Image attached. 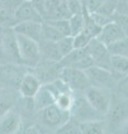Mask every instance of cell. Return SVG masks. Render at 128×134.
<instances>
[{
  "label": "cell",
  "instance_id": "6da1fadb",
  "mask_svg": "<svg viewBox=\"0 0 128 134\" xmlns=\"http://www.w3.org/2000/svg\"><path fill=\"white\" fill-rule=\"evenodd\" d=\"M70 119V112L60 108L56 104H51L45 108L37 111L35 116L36 123L34 124L37 129L42 133L44 130H47L46 134H52L57 129L64 125Z\"/></svg>",
  "mask_w": 128,
  "mask_h": 134
},
{
  "label": "cell",
  "instance_id": "7a4b0ae2",
  "mask_svg": "<svg viewBox=\"0 0 128 134\" xmlns=\"http://www.w3.org/2000/svg\"><path fill=\"white\" fill-rule=\"evenodd\" d=\"M106 129L113 134L128 120V99L121 96H113L108 112L106 113Z\"/></svg>",
  "mask_w": 128,
  "mask_h": 134
},
{
  "label": "cell",
  "instance_id": "3957f363",
  "mask_svg": "<svg viewBox=\"0 0 128 134\" xmlns=\"http://www.w3.org/2000/svg\"><path fill=\"white\" fill-rule=\"evenodd\" d=\"M17 37V44L19 49V56L21 64L28 65L30 67L36 66L40 62V48L39 43L36 40L28 38L26 36L16 34Z\"/></svg>",
  "mask_w": 128,
  "mask_h": 134
},
{
  "label": "cell",
  "instance_id": "277c9868",
  "mask_svg": "<svg viewBox=\"0 0 128 134\" xmlns=\"http://www.w3.org/2000/svg\"><path fill=\"white\" fill-rule=\"evenodd\" d=\"M85 98L99 115L105 116L106 113L108 112L111 102V94L108 90L89 86L85 91Z\"/></svg>",
  "mask_w": 128,
  "mask_h": 134
},
{
  "label": "cell",
  "instance_id": "5b68a950",
  "mask_svg": "<svg viewBox=\"0 0 128 134\" xmlns=\"http://www.w3.org/2000/svg\"><path fill=\"white\" fill-rule=\"evenodd\" d=\"M85 73L89 79L90 86L100 87V88H105L108 91L116 86V83L119 79L111 70L101 68L96 65H93L92 67L87 68Z\"/></svg>",
  "mask_w": 128,
  "mask_h": 134
},
{
  "label": "cell",
  "instance_id": "8992f818",
  "mask_svg": "<svg viewBox=\"0 0 128 134\" xmlns=\"http://www.w3.org/2000/svg\"><path fill=\"white\" fill-rule=\"evenodd\" d=\"M59 78L71 91H86L90 86L85 70L76 69L72 67H61Z\"/></svg>",
  "mask_w": 128,
  "mask_h": 134
},
{
  "label": "cell",
  "instance_id": "52a82bcc",
  "mask_svg": "<svg viewBox=\"0 0 128 134\" xmlns=\"http://www.w3.org/2000/svg\"><path fill=\"white\" fill-rule=\"evenodd\" d=\"M87 49H88V54L94 60V65L111 70V65H110L111 54L109 53L106 45L100 43L97 38H93L89 41Z\"/></svg>",
  "mask_w": 128,
  "mask_h": 134
},
{
  "label": "cell",
  "instance_id": "ba28073f",
  "mask_svg": "<svg viewBox=\"0 0 128 134\" xmlns=\"http://www.w3.org/2000/svg\"><path fill=\"white\" fill-rule=\"evenodd\" d=\"M34 70L31 73L39 79V82L42 84H48L59 78L61 66L58 62L51 60H44L39 62L36 66H34Z\"/></svg>",
  "mask_w": 128,
  "mask_h": 134
},
{
  "label": "cell",
  "instance_id": "9c48e42d",
  "mask_svg": "<svg viewBox=\"0 0 128 134\" xmlns=\"http://www.w3.org/2000/svg\"><path fill=\"white\" fill-rule=\"evenodd\" d=\"M69 112H70V119H72L78 123L100 119L98 116L99 114L89 105V103L85 97L74 99Z\"/></svg>",
  "mask_w": 128,
  "mask_h": 134
},
{
  "label": "cell",
  "instance_id": "30bf717a",
  "mask_svg": "<svg viewBox=\"0 0 128 134\" xmlns=\"http://www.w3.org/2000/svg\"><path fill=\"white\" fill-rule=\"evenodd\" d=\"M0 41H1L5 58H7L8 60H10L12 63H15V64H21L16 32L11 28H6L5 34H3Z\"/></svg>",
  "mask_w": 128,
  "mask_h": 134
},
{
  "label": "cell",
  "instance_id": "8fae6325",
  "mask_svg": "<svg viewBox=\"0 0 128 134\" xmlns=\"http://www.w3.org/2000/svg\"><path fill=\"white\" fill-rule=\"evenodd\" d=\"M22 127V115L15 106L0 117V134H14Z\"/></svg>",
  "mask_w": 128,
  "mask_h": 134
},
{
  "label": "cell",
  "instance_id": "7c38bea8",
  "mask_svg": "<svg viewBox=\"0 0 128 134\" xmlns=\"http://www.w3.org/2000/svg\"><path fill=\"white\" fill-rule=\"evenodd\" d=\"M14 18L16 24L21 21H35V23H44V19L39 11L37 10L32 1L22 0L18 5V7L14 11Z\"/></svg>",
  "mask_w": 128,
  "mask_h": 134
},
{
  "label": "cell",
  "instance_id": "4fadbf2b",
  "mask_svg": "<svg viewBox=\"0 0 128 134\" xmlns=\"http://www.w3.org/2000/svg\"><path fill=\"white\" fill-rule=\"evenodd\" d=\"M11 29L16 34L26 36L28 38L36 40L40 43L44 40L42 37V23H35V21H21L17 23L11 27Z\"/></svg>",
  "mask_w": 128,
  "mask_h": 134
},
{
  "label": "cell",
  "instance_id": "5bb4252c",
  "mask_svg": "<svg viewBox=\"0 0 128 134\" xmlns=\"http://www.w3.org/2000/svg\"><path fill=\"white\" fill-rule=\"evenodd\" d=\"M125 36V34L121 30V28L119 27V25L116 21H110L109 24L105 25L104 27H101L100 32L98 34L96 38L106 46H109L111 44L116 43V41L123 39Z\"/></svg>",
  "mask_w": 128,
  "mask_h": 134
},
{
  "label": "cell",
  "instance_id": "9a60e30c",
  "mask_svg": "<svg viewBox=\"0 0 128 134\" xmlns=\"http://www.w3.org/2000/svg\"><path fill=\"white\" fill-rule=\"evenodd\" d=\"M41 85L42 84L39 82V79L31 72H29L23 74L21 81L19 83L18 90L22 97H34Z\"/></svg>",
  "mask_w": 128,
  "mask_h": 134
},
{
  "label": "cell",
  "instance_id": "2e32d148",
  "mask_svg": "<svg viewBox=\"0 0 128 134\" xmlns=\"http://www.w3.org/2000/svg\"><path fill=\"white\" fill-rule=\"evenodd\" d=\"M23 74L19 73V70L16 68V66H2V68H0V79L5 84H10L11 86H19V83L21 81Z\"/></svg>",
  "mask_w": 128,
  "mask_h": 134
},
{
  "label": "cell",
  "instance_id": "e0dca14e",
  "mask_svg": "<svg viewBox=\"0 0 128 134\" xmlns=\"http://www.w3.org/2000/svg\"><path fill=\"white\" fill-rule=\"evenodd\" d=\"M79 126L81 134H105L107 131L106 123L102 119L81 122L79 123Z\"/></svg>",
  "mask_w": 128,
  "mask_h": 134
},
{
  "label": "cell",
  "instance_id": "ac0fdd59",
  "mask_svg": "<svg viewBox=\"0 0 128 134\" xmlns=\"http://www.w3.org/2000/svg\"><path fill=\"white\" fill-rule=\"evenodd\" d=\"M111 72L119 78L128 75V57L120 55H111L110 58Z\"/></svg>",
  "mask_w": 128,
  "mask_h": 134
},
{
  "label": "cell",
  "instance_id": "d6986e66",
  "mask_svg": "<svg viewBox=\"0 0 128 134\" xmlns=\"http://www.w3.org/2000/svg\"><path fill=\"white\" fill-rule=\"evenodd\" d=\"M82 15H84V19H85V25H84V29H82V31L87 34L90 38H96V37L98 36V34L100 32L101 27H99L98 25L94 21V19L92 18V16H90V14L85 8V6H84Z\"/></svg>",
  "mask_w": 128,
  "mask_h": 134
},
{
  "label": "cell",
  "instance_id": "ffe728a7",
  "mask_svg": "<svg viewBox=\"0 0 128 134\" xmlns=\"http://www.w3.org/2000/svg\"><path fill=\"white\" fill-rule=\"evenodd\" d=\"M107 48L111 55H120L128 57V37H124L123 39L107 46Z\"/></svg>",
  "mask_w": 128,
  "mask_h": 134
},
{
  "label": "cell",
  "instance_id": "44dd1931",
  "mask_svg": "<svg viewBox=\"0 0 128 134\" xmlns=\"http://www.w3.org/2000/svg\"><path fill=\"white\" fill-rule=\"evenodd\" d=\"M68 21H69L70 34H71V36H75L77 34L82 31L84 25H85V19H84V15L82 14L71 15L69 17Z\"/></svg>",
  "mask_w": 128,
  "mask_h": 134
},
{
  "label": "cell",
  "instance_id": "7402d4cb",
  "mask_svg": "<svg viewBox=\"0 0 128 134\" xmlns=\"http://www.w3.org/2000/svg\"><path fill=\"white\" fill-rule=\"evenodd\" d=\"M52 134H81L79 123L69 119L64 125H61L59 129H57Z\"/></svg>",
  "mask_w": 128,
  "mask_h": 134
},
{
  "label": "cell",
  "instance_id": "603a6c76",
  "mask_svg": "<svg viewBox=\"0 0 128 134\" xmlns=\"http://www.w3.org/2000/svg\"><path fill=\"white\" fill-rule=\"evenodd\" d=\"M42 37L44 40H48V41H58L59 39L63 38V35L57 30L55 27H52L51 25H49L48 23L44 21L42 23Z\"/></svg>",
  "mask_w": 128,
  "mask_h": 134
},
{
  "label": "cell",
  "instance_id": "cb8c5ba5",
  "mask_svg": "<svg viewBox=\"0 0 128 134\" xmlns=\"http://www.w3.org/2000/svg\"><path fill=\"white\" fill-rule=\"evenodd\" d=\"M57 47L60 53L61 57H64L65 55H67L69 52H71L74 49V38L72 36H65L58 41H56Z\"/></svg>",
  "mask_w": 128,
  "mask_h": 134
},
{
  "label": "cell",
  "instance_id": "d4e9b609",
  "mask_svg": "<svg viewBox=\"0 0 128 134\" xmlns=\"http://www.w3.org/2000/svg\"><path fill=\"white\" fill-rule=\"evenodd\" d=\"M52 27H55L64 37L65 36H71L70 34V27L68 19H56V20H45Z\"/></svg>",
  "mask_w": 128,
  "mask_h": 134
},
{
  "label": "cell",
  "instance_id": "484cf974",
  "mask_svg": "<svg viewBox=\"0 0 128 134\" xmlns=\"http://www.w3.org/2000/svg\"><path fill=\"white\" fill-rule=\"evenodd\" d=\"M72 100L74 99L71 97V94L66 91V92L59 93V95L57 96V98H56L55 104L65 111H70V107L72 105Z\"/></svg>",
  "mask_w": 128,
  "mask_h": 134
},
{
  "label": "cell",
  "instance_id": "4316f807",
  "mask_svg": "<svg viewBox=\"0 0 128 134\" xmlns=\"http://www.w3.org/2000/svg\"><path fill=\"white\" fill-rule=\"evenodd\" d=\"M72 38H74V48H85V47H87L89 41L93 39L84 31H81L79 34H77V35L72 36Z\"/></svg>",
  "mask_w": 128,
  "mask_h": 134
},
{
  "label": "cell",
  "instance_id": "83f0119b",
  "mask_svg": "<svg viewBox=\"0 0 128 134\" xmlns=\"http://www.w3.org/2000/svg\"><path fill=\"white\" fill-rule=\"evenodd\" d=\"M115 87H116L119 96L128 99V75L119 78Z\"/></svg>",
  "mask_w": 128,
  "mask_h": 134
},
{
  "label": "cell",
  "instance_id": "f1b7e54d",
  "mask_svg": "<svg viewBox=\"0 0 128 134\" xmlns=\"http://www.w3.org/2000/svg\"><path fill=\"white\" fill-rule=\"evenodd\" d=\"M70 15L82 14L84 11V1L82 0H66Z\"/></svg>",
  "mask_w": 128,
  "mask_h": 134
},
{
  "label": "cell",
  "instance_id": "f546056e",
  "mask_svg": "<svg viewBox=\"0 0 128 134\" xmlns=\"http://www.w3.org/2000/svg\"><path fill=\"white\" fill-rule=\"evenodd\" d=\"M114 21H116L119 27L121 28V30L125 34V36L128 37V15L126 14H115L114 15Z\"/></svg>",
  "mask_w": 128,
  "mask_h": 134
},
{
  "label": "cell",
  "instance_id": "4dcf8cb0",
  "mask_svg": "<svg viewBox=\"0 0 128 134\" xmlns=\"http://www.w3.org/2000/svg\"><path fill=\"white\" fill-rule=\"evenodd\" d=\"M21 1L22 0H0V9H5L14 12Z\"/></svg>",
  "mask_w": 128,
  "mask_h": 134
},
{
  "label": "cell",
  "instance_id": "1f68e13d",
  "mask_svg": "<svg viewBox=\"0 0 128 134\" xmlns=\"http://www.w3.org/2000/svg\"><path fill=\"white\" fill-rule=\"evenodd\" d=\"M22 134H42V133L37 129V126H35L34 124H31L22 130Z\"/></svg>",
  "mask_w": 128,
  "mask_h": 134
},
{
  "label": "cell",
  "instance_id": "d6a6232c",
  "mask_svg": "<svg viewBox=\"0 0 128 134\" xmlns=\"http://www.w3.org/2000/svg\"><path fill=\"white\" fill-rule=\"evenodd\" d=\"M114 134H128V120Z\"/></svg>",
  "mask_w": 128,
  "mask_h": 134
},
{
  "label": "cell",
  "instance_id": "836d02e7",
  "mask_svg": "<svg viewBox=\"0 0 128 134\" xmlns=\"http://www.w3.org/2000/svg\"><path fill=\"white\" fill-rule=\"evenodd\" d=\"M5 30H6V27H3V26H1V25H0V40H1L3 34H5Z\"/></svg>",
  "mask_w": 128,
  "mask_h": 134
},
{
  "label": "cell",
  "instance_id": "e575fe53",
  "mask_svg": "<svg viewBox=\"0 0 128 134\" xmlns=\"http://www.w3.org/2000/svg\"><path fill=\"white\" fill-rule=\"evenodd\" d=\"M22 130H23V126H22L21 129H20L19 131H17V132H16V133H14V134H22Z\"/></svg>",
  "mask_w": 128,
  "mask_h": 134
},
{
  "label": "cell",
  "instance_id": "d590c367",
  "mask_svg": "<svg viewBox=\"0 0 128 134\" xmlns=\"http://www.w3.org/2000/svg\"><path fill=\"white\" fill-rule=\"evenodd\" d=\"M27 1H35V0H27Z\"/></svg>",
  "mask_w": 128,
  "mask_h": 134
},
{
  "label": "cell",
  "instance_id": "8d00e7d4",
  "mask_svg": "<svg viewBox=\"0 0 128 134\" xmlns=\"http://www.w3.org/2000/svg\"><path fill=\"white\" fill-rule=\"evenodd\" d=\"M126 2H127V5H128V0H126Z\"/></svg>",
  "mask_w": 128,
  "mask_h": 134
}]
</instances>
